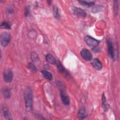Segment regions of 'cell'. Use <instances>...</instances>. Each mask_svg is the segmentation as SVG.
<instances>
[{"label": "cell", "instance_id": "6da1fadb", "mask_svg": "<svg viewBox=\"0 0 120 120\" xmlns=\"http://www.w3.org/2000/svg\"><path fill=\"white\" fill-rule=\"evenodd\" d=\"M23 94L26 109L28 111H31L32 110L33 105V93L31 89L29 87L26 88Z\"/></svg>", "mask_w": 120, "mask_h": 120}, {"label": "cell", "instance_id": "7a4b0ae2", "mask_svg": "<svg viewBox=\"0 0 120 120\" xmlns=\"http://www.w3.org/2000/svg\"><path fill=\"white\" fill-rule=\"evenodd\" d=\"M10 40V34L8 31L2 32L0 36V42L1 46H6Z\"/></svg>", "mask_w": 120, "mask_h": 120}, {"label": "cell", "instance_id": "3957f363", "mask_svg": "<svg viewBox=\"0 0 120 120\" xmlns=\"http://www.w3.org/2000/svg\"><path fill=\"white\" fill-rule=\"evenodd\" d=\"M84 40L85 42L90 46L95 47L97 46L99 43V41L96 39L94 38L91 36H86L84 37Z\"/></svg>", "mask_w": 120, "mask_h": 120}, {"label": "cell", "instance_id": "277c9868", "mask_svg": "<svg viewBox=\"0 0 120 120\" xmlns=\"http://www.w3.org/2000/svg\"><path fill=\"white\" fill-rule=\"evenodd\" d=\"M72 12L74 15L78 17L85 18L87 16V14L84 10L76 7L72 8Z\"/></svg>", "mask_w": 120, "mask_h": 120}, {"label": "cell", "instance_id": "5b68a950", "mask_svg": "<svg viewBox=\"0 0 120 120\" xmlns=\"http://www.w3.org/2000/svg\"><path fill=\"white\" fill-rule=\"evenodd\" d=\"M3 80L6 82L9 83L12 81L13 78V73L11 70L7 69L3 71Z\"/></svg>", "mask_w": 120, "mask_h": 120}, {"label": "cell", "instance_id": "8992f818", "mask_svg": "<svg viewBox=\"0 0 120 120\" xmlns=\"http://www.w3.org/2000/svg\"><path fill=\"white\" fill-rule=\"evenodd\" d=\"M80 54L82 57L86 61H90L92 59V55L91 52L87 49H82L80 52Z\"/></svg>", "mask_w": 120, "mask_h": 120}, {"label": "cell", "instance_id": "52a82bcc", "mask_svg": "<svg viewBox=\"0 0 120 120\" xmlns=\"http://www.w3.org/2000/svg\"><path fill=\"white\" fill-rule=\"evenodd\" d=\"M106 44H107V45L108 52L109 56L111 58L113 59L114 56L113 47L112 46V42L109 38L106 39Z\"/></svg>", "mask_w": 120, "mask_h": 120}, {"label": "cell", "instance_id": "ba28073f", "mask_svg": "<svg viewBox=\"0 0 120 120\" xmlns=\"http://www.w3.org/2000/svg\"><path fill=\"white\" fill-rule=\"evenodd\" d=\"M55 65L57 66L59 71L61 74H62L65 76L67 77V78H68L70 76V74H69L68 71L66 69V68L63 66V65L61 64L60 62L57 61Z\"/></svg>", "mask_w": 120, "mask_h": 120}, {"label": "cell", "instance_id": "9c48e42d", "mask_svg": "<svg viewBox=\"0 0 120 120\" xmlns=\"http://www.w3.org/2000/svg\"><path fill=\"white\" fill-rule=\"evenodd\" d=\"M60 96L61 101L64 105H69L70 100L66 94L64 90H60Z\"/></svg>", "mask_w": 120, "mask_h": 120}, {"label": "cell", "instance_id": "30bf717a", "mask_svg": "<svg viewBox=\"0 0 120 120\" xmlns=\"http://www.w3.org/2000/svg\"><path fill=\"white\" fill-rule=\"evenodd\" d=\"M91 64L92 67L97 70H100L102 68V64L100 61L97 59H94L91 62Z\"/></svg>", "mask_w": 120, "mask_h": 120}, {"label": "cell", "instance_id": "8fae6325", "mask_svg": "<svg viewBox=\"0 0 120 120\" xmlns=\"http://www.w3.org/2000/svg\"><path fill=\"white\" fill-rule=\"evenodd\" d=\"M2 113L3 116L4 117L5 119L6 120H12V117L11 116V115L10 113V112L8 108L7 107H4L2 109Z\"/></svg>", "mask_w": 120, "mask_h": 120}, {"label": "cell", "instance_id": "7c38bea8", "mask_svg": "<svg viewBox=\"0 0 120 120\" xmlns=\"http://www.w3.org/2000/svg\"><path fill=\"white\" fill-rule=\"evenodd\" d=\"M45 60L48 63L52 64H56L57 62L54 56L51 54H47L45 55Z\"/></svg>", "mask_w": 120, "mask_h": 120}, {"label": "cell", "instance_id": "4fadbf2b", "mask_svg": "<svg viewBox=\"0 0 120 120\" xmlns=\"http://www.w3.org/2000/svg\"><path fill=\"white\" fill-rule=\"evenodd\" d=\"M86 112L85 109L83 107H81L79 109L78 113V117L80 120H83L86 117Z\"/></svg>", "mask_w": 120, "mask_h": 120}, {"label": "cell", "instance_id": "5bb4252c", "mask_svg": "<svg viewBox=\"0 0 120 120\" xmlns=\"http://www.w3.org/2000/svg\"><path fill=\"white\" fill-rule=\"evenodd\" d=\"M102 107L103 108L105 112L107 111L108 109H109V106L106 102V98L104 94V93H103L102 94Z\"/></svg>", "mask_w": 120, "mask_h": 120}, {"label": "cell", "instance_id": "9a60e30c", "mask_svg": "<svg viewBox=\"0 0 120 120\" xmlns=\"http://www.w3.org/2000/svg\"><path fill=\"white\" fill-rule=\"evenodd\" d=\"M2 93L3 97L5 99H8L10 98V90L8 88H4L2 90Z\"/></svg>", "mask_w": 120, "mask_h": 120}, {"label": "cell", "instance_id": "2e32d148", "mask_svg": "<svg viewBox=\"0 0 120 120\" xmlns=\"http://www.w3.org/2000/svg\"><path fill=\"white\" fill-rule=\"evenodd\" d=\"M41 73H42L43 75L44 76V77H45L46 79L50 80V81H51L53 79L52 75L49 72H48L46 70H44L41 71Z\"/></svg>", "mask_w": 120, "mask_h": 120}, {"label": "cell", "instance_id": "e0dca14e", "mask_svg": "<svg viewBox=\"0 0 120 120\" xmlns=\"http://www.w3.org/2000/svg\"><path fill=\"white\" fill-rule=\"evenodd\" d=\"M79 3L82 5L87 7H91L95 4L94 1H88V0H79L78 1Z\"/></svg>", "mask_w": 120, "mask_h": 120}, {"label": "cell", "instance_id": "ac0fdd59", "mask_svg": "<svg viewBox=\"0 0 120 120\" xmlns=\"http://www.w3.org/2000/svg\"><path fill=\"white\" fill-rule=\"evenodd\" d=\"M0 28L9 30L11 29V24L8 22L4 21L2 22V23H1Z\"/></svg>", "mask_w": 120, "mask_h": 120}, {"label": "cell", "instance_id": "d6986e66", "mask_svg": "<svg viewBox=\"0 0 120 120\" xmlns=\"http://www.w3.org/2000/svg\"><path fill=\"white\" fill-rule=\"evenodd\" d=\"M31 58L33 62H37L39 60L38 56L35 52H33L31 53Z\"/></svg>", "mask_w": 120, "mask_h": 120}, {"label": "cell", "instance_id": "ffe728a7", "mask_svg": "<svg viewBox=\"0 0 120 120\" xmlns=\"http://www.w3.org/2000/svg\"><path fill=\"white\" fill-rule=\"evenodd\" d=\"M53 14H54V17L57 19H59L60 17V15L59 14V9L57 7L54 6L53 8Z\"/></svg>", "mask_w": 120, "mask_h": 120}, {"label": "cell", "instance_id": "44dd1931", "mask_svg": "<svg viewBox=\"0 0 120 120\" xmlns=\"http://www.w3.org/2000/svg\"><path fill=\"white\" fill-rule=\"evenodd\" d=\"M28 68L32 72H35L37 70L36 67L32 63H29L28 65Z\"/></svg>", "mask_w": 120, "mask_h": 120}, {"label": "cell", "instance_id": "7402d4cb", "mask_svg": "<svg viewBox=\"0 0 120 120\" xmlns=\"http://www.w3.org/2000/svg\"><path fill=\"white\" fill-rule=\"evenodd\" d=\"M56 84H57V87L59 88L60 90H64V86L63 83L62 82L60 81H58V82H57Z\"/></svg>", "mask_w": 120, "mask_h": 120}, {"label": "cell", "instance_id": "603a6c76", "mask_svg": "<svg viewBox=\"0 0 120 120\" xmlns=\"http://www.w3.org/2000/svg\"><path fill=\"white\" fill-rule=\"evenodd\" d=\"M114 12L115 13V15L117 14V13L118 12V1H114Z\"/></svg>", "mask_w": 120, "mask_h": 120}, {"label": "cell", "instance_id": "cb8c5ba5", "mask_svg": "<svg viewBox=\"0 0 120 120\" xmlns=\"http://www.w3.org/2000/svg\"><path fill=\"white\" fill-rule=\"evenodd\" d=\"M30 6L28 5L26 7L25 9V15L26 16H29L30 14Z\"/></svg>", "mask_w": 120, "mask_h": 120}, {"label": "cell", "instance_id": "d4e9b609", "mask_svg": "<svg viewBox=\"0 0 120 120\" xmlns=\"http://www.w3.org/2000/svg\"><path fill=\"white\" fill-rule=\"evenodd\" d=\"M7 12H8V13H9V14H12V13L14 12V10H13V9L12 8H11V7L8 8H7Z\"/></svg>", "mask_w": 120, "mask_h": 120}]
</instances>
